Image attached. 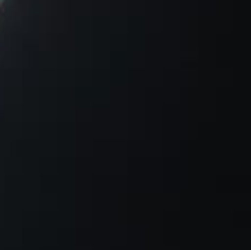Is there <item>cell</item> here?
<instances>
[]
</instances>
